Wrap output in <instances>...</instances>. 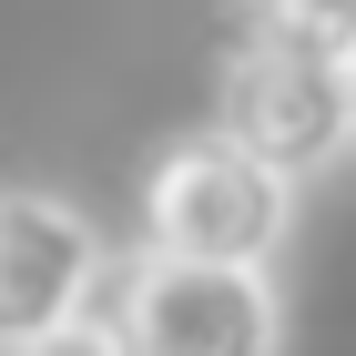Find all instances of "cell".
<instances>
[{
	"mask_svg": "<svg viewBox=\"0 0 356 356\" xmlns=\"http://www.w3.org/2000/svg\"><path fill=\"white\" fill-rule=\"evenodd\" d=\"M102 316L133 356H275L285 346V296L275 265H214V254L133 245L102 285Z\"/></svg>",
	"mask_w": 356,
	"mask_h": 356,
	"instance_id": "1",
	"label": "cell"
},
{
	"mask_svg": "<svg viewBox=\"0 0 356 356\" xmlns=\"http://www.w3.org/2000/svg\"><path fill=\"white\" fill-rule=\"evenodd\" d=\"M296 234V173H275L234 133H184L143 163V245L214 254V265H275Z\"/></svg>",
	"mask_w": 356,
	"mask_h": 356,
	"instance_id": "2",
	"label": "cell"
},
{
	"mask_svg": "<svg viewBox=\"0 0 356 356\" xmlns=\"http://www.w3.org/2000/svg\"><path fill=\"white\" fill-rule=\"evenodd\" d=\"M356 122V61H326L305 41H275V31H224L214 61V133H234L245 153H265L275 173H326L346 153Z\"/></svg>",
	"mask_w": 356,
	"mask_h": 356,
	"instance_id": "3",
	"label": "cell"
},
{
	"mask_svg": "<svg viewBox=\"0 0 356 356\" xmlns=\"http://www.w3.org/2000/svg\"><path fill=\"white\" fill-rule=\"evenodd\" d=\"M122 254L102 245V224L51 184H0V356L41 346V336L102 316V285Z\"/></svg>",
	"mask_w": 356,
	"mask_h": 356,
	"instance_id": "4",
	"label": "cell"
},
{
	"mask_svg": "<svg viewBox=\"0 0 356 356\" xmlns=\"http://www.w3.org/2000/svg\"><path fill=\"white\" fill-rule=\"evenodd\" d=\"M245 31H275V41H305L326 61H356V0H234Z\"/></svg>",
	"mask_w": 356,
	"mask_h": 356,
	"instance_id": "5",
	"label": "cell"
},
{
	"mask_svg": "<svg viewBox=\"0 0 356 356\" xmlns=\"http://www.w3.org/2000/svg\"><path fill=\"white\" fill-rule=\"evenodd\" d=\"M21 356H133V346H122V326H112V316H82V326L41 336V346H21Z\"/></svg>",
	"mask_w": 356,
	"mask_h": 356,
	"instance_id": "6",
	"label": "cell"
},
{
	"mask_svg": "<svg viewBox=\"0 0 356 356\" xmlns=\"http://www.w3.org/2000/svg\"><path fill=\"white\" fill-rule=\"evenodd\" d=\"M346 153H356V122H346Z\"/></svg>",
	"mask_w": 356,
	"mask_h": 356,
	"instance_id": "7",
	"label": "cell"
}]
</instances>
